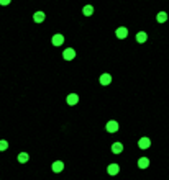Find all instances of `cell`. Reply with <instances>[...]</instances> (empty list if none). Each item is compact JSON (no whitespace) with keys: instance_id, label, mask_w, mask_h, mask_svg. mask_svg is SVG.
Returning <instances> with one entry per match:
<instances>
[{"instance_id":"cell-8","label":"cell","mask_w":169,"mask_h":180,"mask_svg":"<svg viewBox=\"0 0 169 180\" xmlns=\"http://www.w3.org/2000/svg\"><path fill=\"white\" fill-rule=\"evenodd\" d=\"M118 170H120L118 164H110V165H108V169H107V172H108L110 175H117V174H118Z\"/></svg>"},{"instance_id":"cell-7","label":"cell","mask_w":169,"mask_h":180,"mask_svg":"<svg viewBox=\"0 0 169 180\" xmlns=\"http://www.w3.org/2000/svg\"><path fill=\"white\" fill-rule=\"evenodd\" d=\"M138 146L141 147V149H148V147L151 146V141L148 139V138H141V139L138 141Z\"/></svg>"},{"instance_id":"cell-14","label":"cell","mask_w":169,"mask_h":180,"mask_svg":"<svg viewBox=\"0 0 169 180\" xmlns=\"http://www.w3.org/2000/svg\"><path fill=\"white\" fill-rule=\"evenodd\" d=\"M156 20H158V23H164L167 20V13L166 12H159L158 16H156Z\"/></svg>"},{"instance_id":"cell-6","label":"cell","mask_w":169,"mask_h":180,"mask_svg":"<svg viewBox=\"0 0 169 180\" xmlns=\"http://www.w3.org/2000/svg\"><path fill=\"white\" fill-rule=\"evenodd\" d=\"M62 43H64V36H62V34H54V36H53V44H54V46H61Z\"/></svg>"},{"instance_id":"cell-18","label":"cell","mask_w":169,"mask_h":180,"mask_svg":"<svg viewBox=\"0 0 169 180\" xmlns=\"http://www.w3.org/2000/svg\"><path fill=\"white\" fill-rule=\"evenodd\" d=\"M12 0H0V5H8Z\"/></svg>"},{"instance_id":"cell-1","label":"cell","mask_w":169,"mask_h":180,"mask_svg":"<svg viewBox=\"0 0 169 180\" xmlns=\"http://www.w3.org/2000/svg\"><path fill=\"white\" fill-rule=\"evenodd\" d=\"M64 59H68V61H71V59H74V56H76V51L72 49V48H66L64 49Z\"/></svg>"},{"instance_id":"cell-2","label":"cell","mask_w":169,"mask_h":180,"mask_svg":"<svg viewBox=\"0 0 169 180\" xmlns=\"http://www.w3.org/2000/svg\"><path fill=\"white\" fill-rule=\"evenodd\" d=\"M107 131H108V133H115V131H118V123H117V121H113V120L108 121V123H107Z\"/></svg>"},{"instance_id":"cell-12","label":"cell","mask_w":169,"mask_h":180,"mask_svg":"<svg viewBox=\"0 0 169 180\" xmlns=\"http://www.w3.org/2000/svg\"><path fill=\"white\" fill-rule=\"evenodd\" d=\"M62 169H64V164H62L61 161H56V162H53V170H54V172H61Z\"/></svg>"},{"instance_id":"cell-16","label":"cell","mask_w":169,"mask_h":180,"mask_svg":"<svg viewBox=\"0 0 169 180\" xmlns=\"http://www.w3.org/2000/svg\"><path fill=\"white\" fill-rule=\"evenodd\" d=\"M28 159H30V155H28L26 152H20V154H18V162H22V164L28 162Z\"/></svg>"},{"instance_id":"cell-3","label":"cell","mask_w":169,"mask_h":180,"mask_svg":"<svg viewBox=\"0 0 169 180\" xmlns=\"http://www.w3.org/2000/svg\"><path fill=\"white\" fill-rule=\"evenodd\" d=\"M115 33H117V38L123 39V38H126V34H128V28H126V26H120Z\"/></svg>"},{"instance_id":"cell-11","label":"cell","mask_w":169,"mask_h":180,"mask_svg":"<svg viewBox=\"0 0 169 180\" xmlns=\"http://www.w3.org/2000/svg\"><path fill=\"white\" fill-rule=\"evenodd\" d=\"M135 38H136V41H138V43H145V41L148 39V36H146V33H145V31H138Z\"/></svg>"},{"instance_id":"cell-15","label":"cell","mask_w":169,"mask_h":180,"mask_svg":"<svg viewBox=\"0 0 169 180\" xmlns=\"http://www.w3.org/2000/svg\"><path fill=\"white\" fill-rule=\"evenodd\" d=\"M82 13H84L86 16H90V15L94 13V7H92V5H86V7L82 8Z\"/></svg>"},{"instance_id":"cell-5","label":"cell","mask_w":169,"mask_h":180,"mask_svg":"<svg viewBox=\"0 0 169 180\" xmlns=\"http://www.w3.org/2000/svg\"><path fill=\"white\" fill-rule=\"evenodd\" d=\"M66 100H68L69 105H76V103L79 102V95H77V93H69Z\"/></svg>"},{"instance_id":"cell-17","label":"cell","mask_w":169,"mask_h":180,"mask_svg":"<svg viewBox=\"0 0 169 180\" xmlns=\"http://www.w3.org/2000/svg\"><path fill=\"white\" fill-rule=\"evenodd\" d=\"M7 149H8V143L5 139H2L0 141V151H7Z\"/></svg>"},{"instance_id":"cell-13","label":"cell","mask_w":169,"mask_h":180,"mask_svg":"<svg viewBox=\"0 0 169 180\" xmlns=\"http://www.w3.org/2000/svg\"><path fill=\"white\" fill-rule=\"evenodd\" d=\"M112 151H113V154H120V152L123 151V144H122V143H113Z\"/></svg>"},{"instance_id":"cell-9","label":"cell","mask_w":169,"mask_h":180,"mask_svg":"<svg viewBox=\"0 0 169 180\" xmlns=\"http://www.w3.org/2000/svg\"><path fill=\"white\" fill-rule=\"evenodd\" d=\"M112 82V75L110 74H102L100 75V84L102 85H108Z\"/></svg>"},{"instance_id":"cell-4","label":"cell","mask_w":169,"mask_h":180,"mask_svg":"<svg viewBox=\"0 0 169 180\" xmlns=\"http://www.w3.org/2000/svg\"><path fill=\"white\" fill-rule=\"evenodd\" d=\"M44 18H46V13H44V12H36V13H35V16H33V20L36 23H43Z\"/></svg>"},{"instance_id":"cell-10","label":"cell","mask_w":169,"mask_h":180,"mask_svg":"<svg viewBox=\"0 0 169 180\" xmlns=\"http://www.w3.org/2000/svg\"><path fill=\"white\" fill-rule=\"evenodd\" d=\"M148 165H149V159H148V157L138 159V167H140V169H146Z\"/></svg>"}]
</instances>
